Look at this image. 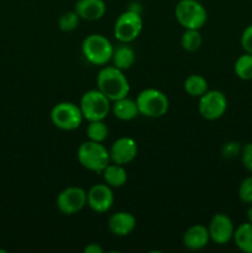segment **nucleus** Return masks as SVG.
<instances>
[{
    "label": "nucleus",
    "instance_id": "1",
    "mask_svg": "<svg viewBox=\"0 0 252 253\" xmlns=\"http://www.w3.org/2000/svg\"><path fill=\"white\" fill-rule=\"evenodd\" d=\"M96 89L110 101L125 98L130 93V83L124 71L114 66H105L96 76Z\"/></svg>",
    "mask_w": 252,
    "mask_h": 253
},
{
    "label": "nucleus",
    "instance_id": "2",
    "mask_svg": "<svg viewBox=\"0 0 252 253\" xmlns=\"http://www.w3.org/2000/svg\"><path fill=\"white\" fill-rule=\"evenodd\" d=\"M77 158L82 167L95 173H101L111 163L110 153L103 142H95L90 140L79 146L77 151Z\"/></svg>",
    "mask_w": 252,
    "mask_h": 253
},
{
    "label": "nucleus",
    "instance_id": "3",
    "mask_svg": "<svg viewBox=\"0 0 252 253\" xmlns=\"http://www.w3.org/2000/svg\"><path fill=\"white\" fill-rule=\"evenodd\" d=\"M114 46L105 36L91 34L83 40L82 53L89 63L94 66H105L111 61Z\"/></svg>",
    "mask_w": 252,
    "mask_h": 253
},
{
    "label": "nucleus",
    "instance_id": "4",
    "mask_svg": "<svg viewBox=\"0 0 252 253\" xmlns=\"http://www.w3.org/2000/svg\"><path fill=\"white\" fill-rule=\"evenodd\" d=\"M140 115L151 119L165 116L169 109V100L163 91L155 88H147L140 91L136 98Z\"/></svg>",
    "mask_w": 252,
    "mask_h": 253
},
{
    "label": "nucleus",
    "instance_id": "5",
    "mask_svg": "<svg viewBox=\"0 0 252 253\" xmlns=\"http://www.w3.org/2000/svg\"><path fill=\"white\" fill-rule=\"evenodd\" d=\"M174 15L178 24L184 29L200 30L208 20L207 9L198 0H179Z\"/></svg>",
    "mask_w": 252,
    "mask_h": 253
},
{
    "label": "nucleus",
    "instance_id": "6",
    "mask_svg": "<svg viewBox=\"0 0 252 253\" xmlns=\"http://www.w3.org/2000/svg\"><path fill=\"white\" fill-rule=\"evenodd\" d=\"M84 120H105L111 111V101L99 89H91L82 95L79 103Z\"/></svg>",
    "mask_w": 252,
    "mask_h": 253
},
{
    "label": "nucleus",
    "instance_id": "7",
    "mask_svg": "<svg viewBox=\"0 0 252 253\" xmlns=\"http://www.w3.org/2000/svg\"><path fill=\"white\" fill-rule=\"evenodd\" d=\"M143 21L140 12L130 9L120 14L114 25V36L120 43L135 41L142 32Z\"/></svg>",
    "mask_w": 252,
    "mask_h": 253
},
{
    "label": "nucleus",
    "instance_id": "8",
    "mask_svg": "<svg viewBox=\"0 0 252 253\" xmlns=\"http://www.w3.org/2000/svg\"><path fill=\"white\" fill-rule=\"evenodd\" d=\"M83 120V114L79 105L71 101H62L56 104L51 110L52 124L59 130H77L82 125Z\"/></svg>",
    "mask_w": 252,
    "mask_h": 253
},
{
    "label": "nucleus",
    "instance_id": "9",
    "mask_svg": "<svg viewBox=\"0 0 252 253\" xmlns=\"http://www.w3.org/2000/svg\"><path fill=\"white\" fill-rule=\"evenodd\" d=\"M198 109L202 118L205 120H219L227 110L226 95L220 90H208L199 98Z\"/></svg>",
    "mask_w": 252,
    "mask_h": 253
},
{
    "label": "nucleus",
    "instance_id": "10",
    "mask_svg": "<svg viewBox=\"0 0 252 253\" xmlns=\"http://www.w3.org/2000/svg\"><path fill=\"white\" fill-rule=\"evenodd\" d=\"M57 209L64 215H73L86 205V192L81 187H68L56 199Z\"/></svg>",
    "mask_w": 252,
    "mask_h": 253
},
{
    "label": "nucleus",
    "instance_id": "11",
    "mask_svg": "<svg viewBox=\"0 0 252 253\" xmlns=\"http://www.w3.org/2000/svg\"><path fill=\"white\" fill-rule=\"evenodd\" d=\"M210 240L219 246L227 245L234 237L235 226L230 216L222 212H217L210 220L209 227Z\"/></svg>",
    "mask_w": 252,
    "mask_h": 253
},
{
    "label": "nucleus",
    "instance_id": "12",
    "mask_svg": "<svg viewBox=\"0 0 252 253\" xmlns=\"http://www.w3.org/2000/svg\"><path fill=\"white\" fill-rule=\"evenodd\" d=\"M114 204V193L108 184H95L86 193V205L98 214L109 211Z\"/></svg>",
    "mask_w": 252,
    "mask_h": 253
},
{
    "label": "nucleus",
    "instance_id": "13",
    "mask_svg": "<svg viewBox=\"0 0 252 253\" xmlns=\"http://www.w3.org/2000/svg\"><path fill=\"white\" fill-rule=\"evenodd\" d=\"M138 152L137 143L131 137H120L111 145L109 153L110 160L116 165L125 166L132 162Z\"/></svg>",
    "mask_w": 252,
    "mask_h": 253
},
{
    "label": "nucleus",
    "instance_id": "14",
    "mask_svg": "<svg viewBox=\"0 0 252 253\" xmlns=\"http://www.w3.org/2000/svg\"><path fill=\"white\" fill-rule=\"evenodd\" d=\"M74 11L81 20L98 21L105 15L106 4L104 0H78L74 5Z\"/></svg>",
    "mask_w": 252,
    "mask_h": 253
},
{
    "label": "nucleus",
    "instance_id": "15",
    "mask_svg": "<svg viewBox=\"0 0 252 253\" xmlns=\"http://www.w3.org/2000/svg\"><path fill=\"white\" fill-rule=\"evenodd\" d=\"M108 227L111 234L115 236H127L135 230L136 217L131 212L118 211L109 217Z\"/></svg>",
    "mask_w": 252,
    "mask_h": 253
},
{
    "label": "nucleus",
    "instance_id": "16",
    "mask_svg": "<svg viewBox=\"0 0 252 253\" xmlns=\"http://www.w3.org/2000/svg\"><path fill=\"white\" fill-rule=\"evenodd\" d=\"M210 241V235L208 227L204 225L195 224L190 226L183 235V245L190 251H199L207 247Z\"/></svg>",
    "mask_w": 252,
    "mask_h": 253
},
{
    "label": "nucleus",
    "instance_id": "17",
    "mask_svg": "<svg viewBox=\"0 0 252 253\" xmlns=\"http://www.w3.org/2000/svg\"><path fill=\"white\" fill-rule=\"evenodd\" d=\"M111 113L114 114L116 119L121 121H131L140 115L136 100L130 99L128 96L113 101Z\"/></svg>",
    "mask_w": 252,
    "mask_h": 253
},
{
    "label": "nucleus",
    "instance_id": "18",
    "mask_svg": "<svg viewBox=\"0 0 252 253\" xmlns=\"http://www.w3.org/2000/svg\"><path fill=\"white\" fill-rule=\"evenodd\" d=\"M111 61L114 67L121 71H127L135 64L136 53L132 47L128 46V43H120L119 46L114 47Z\"/></svg>",
    "mask_w": 252,
    "mask_h": 253
},
{
    "label": "nucleus",
    "instance_id": "19",
    "mask_svg": "<svg viewBox=\"0 0 252 253\" xmlns=\"http://www.w3.org/2000/svg\"><path fill=\"white\" fill-rule=\"evenodd\" d=\"M104 182L111 188H121L127 182V172L125 167L116 163H110L105 169L101 172Z\"/></svg>",
    "mask_w": 252,
    "mask_h": 253
},
{
    "label": "nucleus",
    "instance_id": "20",
    "mask_svg": "<svg viewBox=\"0 0 252 253\" xmlns=\"http://www.w3.org/2000/svg\"><path fill=\"white\" fill-rule=\"evenodd\" d=\"M235 245L240 251L245 253H252V224L251 222H244L239 227L235 229L234 232Z\"/></svg>",
    "mask_w": 252,
    "mask_h": 253
},
{
    "label": "nucleus",
    "instance_id": "21",
    "mask_svg": "<svg viewBox=\"0 0 252 253\" xmlns=\"http://www.w3.org/2000/svg\"><path fill=\"white\" fill-rule=\"evenodd\" d=\"M184 90L193 98H200L209 90L208 81L200 74H190L184 81Z\"/></svg>",
    "mask_w": 252,
    "mask_h": 253
},
{
    "label": "nucleus",
    "instance_id": "22",
    "mask_svg": "<svg viewBox=\"0 0 252 253\" xmlns=\"http://www.w3.org/2000/svg\"><path fill=\"white\" fill-rule=\"evenodd\" d=\"M203 37L199 30L184 29L180 37V46L187 52H195L202 47Z\"/></svg>",
    "mask_w": 252,
    "mask_h": 253
},
{
    "label": "nucleus",
    "instance_id": "23",
    "mask_svg": "<svg viewBox=\"0 0 252 253\" xmlns=\"http://www.w3.org/2000/svg\"><path fill=\"white\" fill-rule=\"evenodd\" d=\"M234 71L242 81H252V54L246 52L241 54L235 62Z\"/></svg>",
    "mask_w": 252,
    "mask_h": 253
},
{
    "label": "nucleus",
    "instance_id": "24",
    "mask_svg": "<svg viewBox=\"0 0 252 253\" xmlns=\"http://www.w3.org/2000/svg\"><path fill=\"white\" fill-rule=\"evenodd\" d=\"M109 135V128L104 120L89 121L86 126V137L95 142H104Z\"/></svg>",
    "mask_w": 252,
    "mask_h": 253
},
{
    "label": "nucleus",
    "instance_id": "25",
    "mask_svg": "<svg viewBox=\"0 0 252 253\" xmlns=\"http://www.w3.org/2000/svg\"><path fill=\"white\" fill-rule=\"evenodd\" d=\"M79 21H81V17L76 11H67L59 16L58 27L61 31L71 32L79 26Z\"/></svg>",
    "mask_w": 252,
    "mask_h": 253
},
{
    "label": "nucleus",
    "instance_id": "26",
    "mask_svg": "<svg viewBox=\"0 0 252 253\" xmlns=\"http://www.w3.org/2000/svg\"><path fill=\"white\" fill-rule=\"evenodd\" d=\"M239 198L245 204H252V175L246 177L239 188Z\"/></svg>",
    "mask_w": 252,
    "mask_h": 253
},
{
    "label": "nucleus",
    "instance_id": "27",
    "mask_svg": "<svg viewBox=\"0 0 252 253\" xmlns=\"http://www.w3.org/2000/svg\"><path fill=\"white\" fill-rule=\"evenodd\" d=\"M240 157H241V162L244 165L245 169L252 173V142H249L242 146Z\"/></svg>",
    "mask_w": 252,
    "mask_h": 253
},
{
    "label": "nucleus",
    "instance_id": "28",
    "mask_svg": "<svg viewBox=\"0 0 252 253\" xmlns=\"http://www.w3.org/2000/svg\"><path fill=\"white\" fill-rule=\"evenodd\" d=\"M241 148L242 146L240 142H236V141H230V142L225 143V145L222 146L221 153L224 157L234 158L241 153Z\"/></svg>",
    "mask_w": 252,
    "mask_h": 253
},
{
    "label": "nucleus",
    "instance_id": "29",
    "mask_svg": "<svg viewBox=\"0 0 252 253\" xmlns=\"http://www.w3.org/2000/svg\"><path fill=\"white\" fill-rule=\"evenodd\" d=\"M240 42H241L242 49H244L246 53L252 54V24L249 25V26L244 30Z\"/></svg>",
    "mask_w": 252,
    "mask_h": 253
},
{
    "label": "nucleus",
    "instance_id": "30",
    "mask_svg": "<svg viewBox=\"0 0 252 253\" xmlns=\"http://www.w3.org/2000/svg\"><path fill=\"white\" fill-rule=\"evenodd\" d=\"M84 252L85 253H103L104 250L103 247L99 244H89L88 246L84 247Z\"/></svg>",
    "mask_w": 252,
    "mask_h": 253
},
{
    "label": "nucleus",
    "instance_id": "31",
    "mask_svg": "<svg viewBox=\"0 0 252 253\" xmlns=\"http://www.w3.org/2000/svg\"><path fill=\"white\" fill-rule=\"evenodd\" d=\"M246 216H247V221L251 222V224H252V204H250V208L247 209Z\"/></svg>",
    "mask_w": 252,
    "mask_h": 253
}]
</instances>
